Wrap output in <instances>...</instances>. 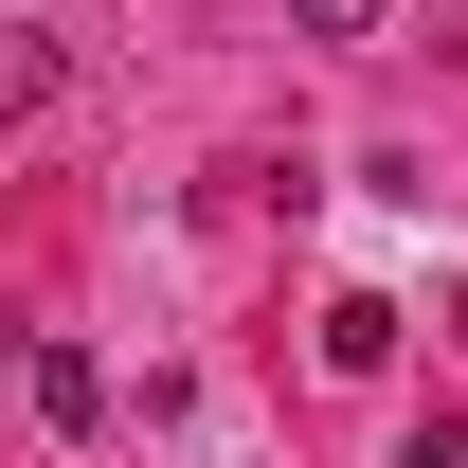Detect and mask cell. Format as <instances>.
<instances>
[{
    "label": "cell",
    "instance_id": "277c9868",
    "mask_svg": "<svg viewBox=\"0 0 468 468\" xmlns=\"http://www.w3.org/2000/svg\"><path fill=\"white\" fill-rule=\"evenodd\" d=\"M397 468H468V414H414V432H397Z\"/></svg>",
    "mask_w": 468,
    "mask_h": 468
},
{
    "label": "cell",
    "instance_id": "3957f363",
    "mask_svg": "<svg viewBox=\"0 0 468 468\" xmlns=\"http://www.w3.org/2000/svg\"><path fill=\"white\" fill-rule=\"evenodd\" d=\"M289 37H324V55H378V37H397V0H289Z\"/></svg>",
    "mask_w": 468,
    "mask_h": 468
},
{
    "label": "cell",
    "instance_id": "6da1fadb",
    "mask_svg": "<svg viewBox=\"0 0 468 468\" xmlns=\"http://www.w3.org/2000/svg\"><path fill=\"white\" fill-rule=\"evenodd\" d=\"M37 432H109V360L90 343H37Z\"/></svg>",
    "mask_w": 468,
    "mask_h": 468
},
{
    "label": "cell",
    "instance_id": "7a4b0ae2",
    "mask_svg": "<svg viewBox=\"0 0 468 468\" xmlns=\"http://www.w3.org/2000/svg\"><path fill=\"white\" fill-rule=\"evenodd\" d=\"M378 360H397V306L343 289V306H324V378H378Z\"/></svg>",
    "mask_w": 468,
    "mask_h": 468
},
{
    "label": "cell",
    "instance_id": "5b68a950",
    "mask_svg": "<svg viewBox=\"0 0 468 468\" xmlns=\"http://www.w3.org/2000/svg\"><path fill=\"white\" fill-rule=\"evenodd\" d=\"M451 343H468V289H451Z\"/></svg>",
    "mask_w": 468,
    "mask_h": 468
}]
</instances>
